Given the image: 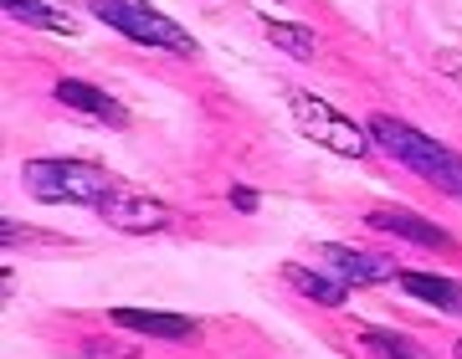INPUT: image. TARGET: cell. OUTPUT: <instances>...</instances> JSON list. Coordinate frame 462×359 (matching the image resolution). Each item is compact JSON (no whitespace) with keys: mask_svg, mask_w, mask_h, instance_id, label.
Returning a JSON list of instances; mask_svg holds the SVG:
<instances>
[{"mask_svg":"<svg viewBox=\"0 0 462 359\" xmlns=\"http://www.w3.org/2000/svg\"><path fill=\"white\" fill-rule=\"evenodd\" d=\"M231 206H236V211H257V190H247V185H236V190H231Z\"/></svg>","mask_w":462,"mask_h":359,"instance_id":"cell-15","label":"cell"},{"mask_svg":"<svg viewBox=\"0 0 462 359\" xmlns=\"http://www.w3.org/2000/svg\"><path fill=\"white\" fill-rule=\"evenodd\" d=\"M360 344L380 359H427V349L411 344L406 334H396V328H360Z\"/></svg>","mask_w":462,"mask_h":359,"instance_id":"cell-14","label":"cell"},{"mask_svg":"<svg viewBox=\"0 0 462 359\" xmlns=\"http://www.w3.org/2000/svg\"><path fill=\"white\" fill-rule=\"evenodd\" d=\"M370 139H375V149H385L396 164H406L411 175L437 185L442 196L462 200V154H452L442 139H431V133L411 129V124H401V118H375V124H370Z\"/></svg>","mask_w":462,"mask_h":359,"instance_id":"cell-1","label":"cell"},{"mask_svg":"<svg viewBox=\"0 0 462 359\" xmlns=\"http://www.w3.org/2000/svg\"><path fill=\"white\" fill-rule=\"evenodd\" d=\"M288 282H293L303 298H314V303H324V308H339L349 293V282H339L334 272H324V267H288Z\"/></svg>","mask_w":462,"mask_h":359,"instance_id":"cell-13","label":"cell"},{"mask_svg":"<svg viewBox=\"0 0 462 359\" xmlns=\"http://www.w3.org/2000/svg\"><path fill=\"white\" fill-rule=\"evenodd\" d=\"M57 103H62V108H72V114L103 118V124H114V129H124V124H129L124 103L108 98V93H103V87H93V82H78V78H62V82H57Z\"/></svg>","mask_w":462,"mask_h":359,"instance_id":"cell-7","label":"cell"},{"mask_svg":"<svg viewBox=\"0 0 462 359\" xmlns=\"http://www.w3.org/2000/svg\"><path fill=\"white\" fill-rule=\"evenodd\" d=\"M396 282L416 303H431V308H442V313H462V282L437 278V272H396Z\"/></svg>","mask_w":462,"mask_h":359,"instance_id":"cell-11","label":"cell"},{"mask_svg":"<svg viewBox=\"0 0 462 359\" xmlns=\"http://www.w3.org/2000/svg\"><path fill=\"white\" fill-rule=\"evenodd\" d=\"M263 32H267V41H273L282 57H293V62H314L319 57V36L309 32V26H293V21H273L267 16Z\"/></svg>","mask_w":462,"mask_h":359,"instance_id":"cell-12","label":"cell"},{"mask_svg":"<svg viewBox=\"0 0 462 359\" xmlns=\"http://www.w3.org/2000/svg\"><path fill=\"white\" fill-rule=\"evenodd\" d=\"M5 16H16L21 26H42V32H57V36H72L78 32V11L62 5V0H0Z\"/></svg>","mask_w":462,"mask_h":359,"instance_id":"cell-9","label":"cell"},{"mask_svg":"<svg viewBox=\"0 0 462 359\" xmlns=\"http://www.w3.org/2000/svg\"><path fill=\"white\" fill-rule=\"evenodd\" d=\"M288 108H293V124L303 129V139H314V144H324L329 154H345V160H365L370 149H375V139L355 124V118H345L339 108H329L324 98H314V93H288Z\"/></svg>","mask_w":462,"mask_h":359,"instance_id":"cell-4","label":"cell"},{"mask_svg":"<svg viewBox=\"0 0 462 359\" xmlns=\"http://www.w3.org/2000/svg\"><path fill=\"white\" fill-rule=\"evenodd\" d=\"M88 16H98L103 26H114L118 36H129L139 47H160L175 57H196V36L180 21L160 16V5L149 0H88Z\"/></svg>","mask_w":462,"mask_h":359,"instance_id":"cell-3","label":"cell"},{"mask_svg":"<svg viewBox=\"0 0 462 359\" xmlns=\"http://www.w3.org/2000/svg\"><path fill=\"white\" fill-rule=\"evenodd\" d=\"M457 359H462V339H457Z\"/></svg>","mask_w":462,"mask_h":359,"instance_id":"cell-16","label":"cell"},{"mask_svg":"<svg viewBox=\"0 0 462 359\" xmlns=\"http://www.w3.org/2000/svg\"><path fill=\"white\" fill-rule=\"evenodd\" d=\"M118 328H129V334H144V339H190L196 334V318H185V313H154V308H114L108 313Z\"/></svg>","mask_w":462,"mask_h":359,"instance_id":"cell-8","label":"cell"},{"mask_svg":"<svg viewBox=\"0 0 462 359\" xmlns=\"http://www.w3.org/2000/svg\"><path fill=\"white\" fill-rule=\"evenodd\" d=\"M319 267L334 272L339 282H391L396 267L375 252H355V246H339V242H324L319 246Z\"/></svg>","mask_w":462,"mask_h":359,"instance_id":"cell-6","label":"cell"},{"mask_svg":"<svg viewBox=\"0 0 462 359\" xmlns=\"http://www.w3.org/2000/svg\"><path fill=\"white\" fill-rule=\"evenodd\" d=\"M365 221H370L375 231H391V236H401V242H416V246H452V236H447L442 226L421 221L416 211H370Z\"/></svg>","mask_w":462,"mask_h":359,"instance_id":"cell-10","label":"cell"},{"mask_svg":"<svg viewBox=\"0 0 462 359\" xmlns=\"http://www.w3.org/2000/svg\"><path fill=\"white\" fill-rule=\"evenodd\" d=\"M21 185L36 200H51V206H93L98 211L124 180H114L103 164L88 160H32L21 170Z\"/></svg>","mask_w":462,"mask_h":359,"instance_id":"cell-2","label":"cell"},{"mask_svg":"<svg viewBox=\"0 0 462 359\" xmlns=\"http://www.w3.org/2000/svg\"><path fill=\"white\" fill-rule=\"evenodd\" d=\"M98 216H103L114 231H134V236L170 226V206H165V200L144 196V190H129V185H118L114 196L98 206Z\"/></svg>","mask_w":462,"mask_h":359,"instance_id":"cell-5","label":"cell"}]
</instances>
